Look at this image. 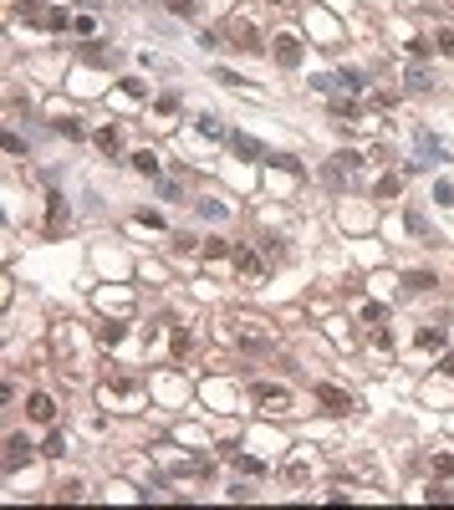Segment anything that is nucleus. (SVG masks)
<instances>
[{
    "label": "nucleus",
    "mask_w": 454,
    "mask_h": 510,
    "mask_svg": "<svg viewBox=\"0 0 454 510\" xmlns=\"http://www.w3.org/2000/svg\"><path fill=\"white\" fill-rule=\"evenodd\" d=\"M97 398H102V409L133 413L138 403H144V388H138V377H128V373H108V383L97 388Z\"/></svg>",
    "instance_id": "f257e3e1"
},
{
    "label": "nucleus",
    "mask_w": 454,
    "mask_h": 510,
    "mask_svg": "<svg viewBox=\"0 0 454 510\" xmlns=\"http://www.w3.org/2000/svg\"><path fill=\"white\" fill-rule=\"evenodd\" d=\"M219 36H230V46H235V51H245V57H261V51H266V41H261V31H255V26L245 21V16H235V21H225V31H219Z\"/></svg>",
    "instance_id": "f03ea898"
},
{
    "label": "nucleus",
    "mask_w": 454,
    "mask_h": 510,
    "mask_svg": "<svg viewBox=\"0 0 454 510\" xmlns=\"http://www.w3.org/2000/svg\"><path fill=\"white\" fill-rule=\"evenodd\" d=\"M230 342H235L240 352H270V326H261V322H235L230 326Z\"/></svg>",
    "instance_id": "7ed1b4c3"
},
{
    "label": "nucleus",
    "mask_w": 454,
    "mask_h": 510,
    "mask_svg": "<svg viewBox=\"0 0 454 510\" xmlns=\"http://www.w3.org/2000/svg\"><path fill=\"white\" fill-rule=\"evenodd\" d=\"M250 393H255V403H261L266 413H291V403H296L291 388H281V383H255Z\"/></svg>",
    "instance_id": "20e7f679"
},
{
    "label": "nucleus",
    "mask_w": 454,
    "mask_h": 510,
    "mask_svg": "<svg viewBox=\"0 0 454 510\" xmlns=\"http://www.w3.org/2000/svg\"><path fill=\"white\" fill-rule=\"evenodd\" d=\"M276 61H281V67H302V36H296V31L276 36Z\"/></svg>",
    "instance_id": "39448f33"
},
{
    "label": "nucleus",
    "mask_w": 454,
    "mask_h": 510,
    "mask_svg": "<svg viewBox=\"0 0 454 510\" xmlns=\"http://www.w3.org/2000/svg\"><path fill=\"white\" fill-rule=\"evenodd\" d=\"M317 398H322V403H327V413H353V409H357V403H353V398H347V393H342V388H317Z\"/></svg>",
    "instance_id": "423d86ee"
},
{
    "label": "nucleus",
    "mask_w": 454,
    "mask_h": 510,
    "mask_svg": "<svg viewBox=\"0 0 454 510\" xmlns=\"http://www.w3.org/2000/svg\"><path fill=\"white\" fill-rule=\"evenodd\" d=\"M26 413H31L36 424H51V418H57V403H51L46 393H31V398H26Z\"/></svg>",
    "instance_id": "0eeeda50"
},
{
    "label": "nucleus",
    "mask_w": 454,
    "mask_h": 510,
    "mask_svg": "<svg viewBox=\"0 0 454 510\" xmlns=\"http://www.w3.org/2000/svg\"><path fill=\"white\" fill-rule=\"evenodd\" d=\"M235 266H240V276H250V281H261V276H266V266H261L250 251H245V245H235Z\"/></svg>",
    "instance_id": "6e6552de"
},
{
    "label": "nucleus",
    "mask_w": 454,
    "mask_h": 510,
    "mask_svg": "<svg viewBox=\"0 0 454 510\" xmlns=\"http://www.w3.org/2000/svg\"><path fill=\"white\" fill-rule=\"evenodd\" d=\"M6 449H10V454H6V475H10V469H16V464L26 460V454H31V444H26L21 434H10V444H6Z\"/></svg>",
    "instance_id": "1a4fd4ad"
},
{
    "label": "nucleus",
    "mask_w": 454,
    "mask_h": 510,
    "mask_svg": "<svg viewBox=\"0 0 454 510\" xmlns=\"http://www.w3.org/2000/svg\"><path fill=\"white\" fill-rule=\"evenodd\" d=\"M230 148H235L240 159H266V153H261V143H255V138H245V133H235V138H230Z\"/></svg>",
    "instance_id": "9d476101"
},
{
    "label": "nucleus",
    "mask_w": 454,
    "mask_h": 510,
    "mask_svg": "<svg viewBox=\"0 0 454 510\" xmlns=\"http://www.w3.org/2000/svg\"><path fill=\"white\" fill-rule=\"evenodd\" d=\"M419 347H424V352L444 347V326H424V332H419Z\"/></svg>",
    "instance_id": "9b49d317"
},
{
    "label": "nucleus",
    "mask_w": 454,
    "mask_h": 510,
    "mask_svg": "<svg viewBox=\"0 0 454 510\" xmlns=\"http://www.w3.org/2000/svg\"><path fill=\"white\" fill-rule=\"evenodd\" d=\"M97 148H102V153H118V148H123L118 128H102V133H97Z\"/></svg>",
    "instance_id": "f8f14e48"
},
{
    "label": "nucleus",
    "mask_w": 454,
    "mask_h": 510,
    "mask_svg": "<svg viewBox=\"0 0 454 510\" xmlns=\"http://www.w3.org/2000/svg\"><path fill=\"white\" fill-rule=\"evenodd\" d=\"M332 87H347V92L357 97V92H362V77H357V72H337V77H332Z\"/></svg>",
    "instance_id": "ddd939ff"
},
{
    "label": "nucleus",
    "mask_w": 454,
    "mask_h": 510,
    "mask_svg": "<svg viewBox=\"0 0 454 510\" xmlns=\"http://www.w3.org/2000/svg\"><path fill=\"white\" fill-rule=\"evenodd\" d=\"M408 87H413V92H429V72H424V67H408Z\"/></svg>",
    "instance_id": "4468645a"
},
{
    "label": "nucleus",
    "mask_w": 454,
    "mask_h": 510,
    "mask_svg": "<svg viewBox=\"0 0 454 510\" xmlns=\"http://www.w3.org/2000/svg\"><path fill=\"white\" fill-rule=\"evenodd\" d=\"M311 475V469L302 464V460H296V464H286V469H281V480H286V485H302V480Z\"/></svg>",
    "instance_id": "2eb2a0df"
},
{
    "label": "nucleus",
    "mask_w": 454,
    "mask_h": 510,
    "mask_svg": "<svg viewBox=\"0 0 454 510\" xmlns=\"http://www.w3.org/2000/svg\"><path fill=\"white\" fill-rule=\"evenodd\" d=\"M133 168H138V174H159V159L144 148V153H133Z\"/></svg>",
    "instance_id": "dca6fc26"
},
{
    "label": "nucleus",
    "mask_w": 454,
    "mask_h": 510,
    "mask_svg": "<svg viewBox=\"0 0 454 510\" xmlns=\"http://www.w3.org/2000/svg\"><path fill=\"white\" fill-rule=\"evenodd\" d=\"M67 21H72V16H67L61 6H51V10H46V26H51V31H67Z\"/></svg>",
    "instance_id": "f3484780"
},
{
    "label": "nucleus",
    "mask_w": 454,
    "mask_h": 510,
    "mask_svg": "<svg viewBox=\"0 0 454 510\" xmlns=\"http://www.w3.org/2000/svg\"><path fill=\"white\" fill-rule=\"evenodd\" d=\"M429 286H434L429 271H413V276H408V291H429Z\"/></svg>",
    "instance_id": "a211bd4d"
},
{
    "label": "nucleus",
    "mask_w": 454,
    "mask_h": 510,
    "mask_svg": "<svg viewBox=\"0 0 454 510\" xmlns=\"http://www.w3.org/2000/svg\"><path fill=\"white\" fill-rule=\"evenodd\" d=\"M82 495H87L82 480H67V485H61V500H82Z\"/></svg>",
    "instance_id": "6ab92c4d"
},
{
    "label": "nucleus",
    "mask_w": 454,
    "mask_h": 510,
    "mask_svg": "<svg viewBox=\"0 0 454 510\" xmlns=\"http://www.w3.org/2000/svg\"><path fill=\"white\" fill-rule=\"evenodd\" d=\"M168 10H174V16H194V10H199V0H168Z\"/></svg>",
    "instance_id": "aec40b11"
},
{
    "label": "nucleus",
    "mask_w": 454,
    "mask_h": 510,
    "mask_svg": "<svg viewBox=\"0 0 454 510\" xmlns=\"http://www.w3.org/2000/svg\"><path fill=\"white\" fill-rule=\"evenodd\" d=\"M434 46L444 51V57H449V51H454V31H449V26H444V31H434Z\"/></svg>",
    "instance_id": "412c9836"
},
{
    "label": "nucleus",
    "mask_w": 454,
    "mask_h": 510,
    "mask_svg": "<svg viewBox=\"0 0 454 510\" xmlns=\"http://www.w3.org/2000/svg\"><path fill=\"white\" fill-rule=\"evenodd\" d=\"M199 133H204V138H219V117L204 112V117H199Z\"/></svg>",
    "instance_id": "4be33fe9"
},
{
    "label": "nucleus",
    "mask_w": 454,
    "mask_h": 510,
    "mask_svg": "<svg viewBox=\"0 0 454 510\" xmlns=\"http://www.w3.org/2000/svg\"><path fill=\"white\" fill-rule=\"evenodd\" d=\"M41 454H67V439H61V434H46V449Z\"/></svg>",
    "instance_id": "5701e85b"
},
{
    "label": "nucleus",
    "mask_w": 454,
    "mask_h": 510,
    "mask_svg": "<svg viewBox=\"0 0 454 510\" xmlns=\"http://www.w3.org/2000/svg\"><path fill=\"white\" fill-rule=\"evenodd\" d=\"M97 337H102V347H112V342H123V326H102Z\"/></svg>",
    "instance_id": "b1692460"
},
{
    "label": "nucleus",
    "mask_w": 454,
    "mask_h": 510,
    "mask_svg": "<svg viewBox=\"0 0 454 510\" xmlns=\"http://www.w3.org/2000/svg\"><path fill=\"white\" fill-rule=\"evenodd\" d=\"M204 255L219 260V255H230V245H225V240H210V245H204Z\"/></svg>",
    "instance_id": "393cba45"
},
{
    "label": "nucleus",
    "mask_w": 454,
    "mask_h": 510,
    "mask_svg": "<svg viewBox=\"0 0 454 510\" xmlns=\"http://www.w3.org/2000/svg\"><path fill=\"white\" fill-rule=\"evenodd\" d=\"M270 6H291V0H270Z\"/></svg>",
    "instance_id": "a878e982"
}]
</instances>
